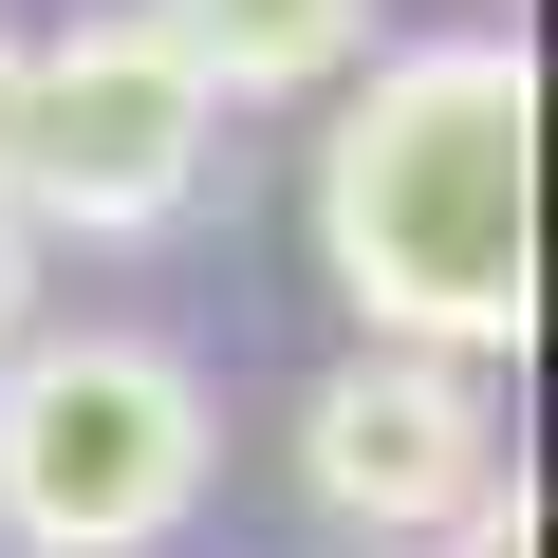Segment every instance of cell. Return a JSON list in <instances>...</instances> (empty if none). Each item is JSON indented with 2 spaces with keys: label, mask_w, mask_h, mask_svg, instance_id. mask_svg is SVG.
<instances>
[{
  "label": "cell",
  "mask_w": 558,
  "mask_h": 558,
  "mask_svg": "<svg viewBox=\"0 0 558 558\" xmlns=\"http://www.w3.org/2000/svg\"><path fill=\"white\" fill-rule=\"evenodd\" d=\"M317 260L410 354H521L539 336V57L521 38H410L317 131Z\"/></svg>",
  "instance_id": "cell-1"
},
{
  "label": "cell",
  "mask_w": 558,
  "mask_h": 558,
  "mask_svg": "<svg viewBox=\"0 0 558 558\" xmlns=\"http://www.w3.org/2000/svg\"><path fill=\"white\" fill-rule=\"evenodd\" d=\"M205 373L168 336H0V539L20 558H149L205 502Z\"/></svg>",
  "instance_id": "cell-2"
},
{
  "label": "cell",
  "mask_w": 558,
  "mask_h": 558,
  "mask_svg": "<svg viewBox=\"0 0 558 558\" xmlns=\"http://www.w3.org/2000/svg\"><path fill=\"white\" fill-rule=\"evenodd\" d=\"M205 149H223V94L168 57V20H57V38H20V223L149 242V223H186Z\"/></svg>",
  "instance_id": "cell-3"
},
{
  "label": "cell",
  "mask_w": 558,
  "mask_h": 558,
  "mask_svg": "<svg viewBox=\"0 0 558 558\" xmlns=\"http://www.w3.org/2000/svg\"><path fill=\"white\" fill-rule=\"evenodd\" d=\"M465 484H484V373H465V354L373 336L354 373L299 391V502H317L336 539H428Z\"/></svg>",
  "instance_id": "cell-4"
},
{
  "label": "cell",
  "mask_w": 558,
  "mask_h": 558,
  "mask_svg": "<svg viewBox=\"0 0 558 558\" xmlns=\"http://www.w3.org/2000/svg\"><path fill=\"white\" fill-rule=\"evenodd\" d=\"M168 20V57L242 112V94H336L354 57H373V0H149Z\"/></svg>",
  "instance_id": "cell-5"
},
{
  "label": "cell",
  "mask_w": 558,
  "mask_h": 558,
  "mask_svg": "<svg viewBox=\"0 0 558 558\" xmlns=\"http://www.w3.org/2000/svg\"><path fill=\"white\" fill-rule=\"evenodd\" d=\"M428 539H447V558H539V502H521V484L484 465V484H465V502H447Z\"/></svg>",
  "instance_id": "cell-6"
},
{
  "label": "cell",
  "mask_w": 558,
  "mask_h": 558,
  "mask_svg": "<svg viewBox=\"0 0 558 558\" xmlns=\"http://www.w3.org/2000/svg\"><path fill=\"white\" fill-rule=\"evenodd\" d=\"M20 317H38V223L0 205V336H20Z\"/></svg>",
  "instance_id": "cell-7"
},
{
  "label": "cell",
  "mask_w": 558,
  "mask_h": 558,
  "mask_svg": "<svg viewBox=\"0 0 558 558\" xmlns=\"http://www.w3.org/2000/svg\"><path fill=\"white\" fill-rule=\"evenodd\" d=\"M0 205H20V38H0Z\"/></svg>",
  "instance_id": "cell-8"
}]
</instances>
